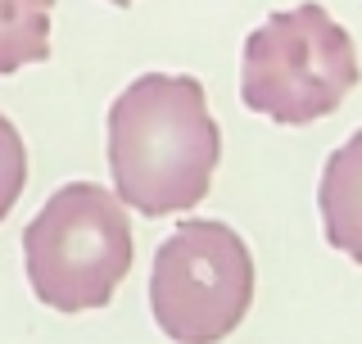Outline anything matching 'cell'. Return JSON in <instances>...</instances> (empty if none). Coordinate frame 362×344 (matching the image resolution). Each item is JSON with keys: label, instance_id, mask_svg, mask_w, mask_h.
<instances>
[{"label": "cell", "instance_id": "obj_1", "mask_svg": "<svg viewBox=\"0 0 362 344\" xmlns=\"http://www.w3.org/2000/svg\"><path fill=\"white\" fill-rule=\"evenodd\" d=\"M222 159V132L204 82L145 73L109 105L113 195L145 217L186 213L209 195Z\"/></svg>", "mask_w": 362, "mask_h": 344}, {"label": "cell", "instance_id": "obj_2", "mask_svg": "<svg viewBox=\"0 0 362 344\" xmlns=\"http://www.w3.org/2000/svg\"><path fill=\"white\" fill-rule=\"evenodd\" d=\"M23 268L32 294L54 313L105 308L132 272L127 204L100 181L59 186L23 227Z\"/></svg>", "mask_w": 362, "mask_h": 344}, {"label": "cell", "instance_id": "obj_3", "mask_svg": "<svg viewBox=\"0 0 362 344\" xmlns=\"http://www.w3.org/2000/svg\"><path fill=\"white\" fill-rule=\"evenodd\" d=\"M358 50L317 0L281 9L245 37L240 100L281 127H308L358 86Z\"/></svg>", "mask_w": 362, "mask_h": 344}, {"label": "cell", "instance_id": "obj_4", "mask_svg": "<svg viewBox=\"0 0 362 344\" xmlns=\"http://www.w3.org/2000/svg\"><path fill=\"white\" fill-rule=\"evenodd\" d=\"M254 304V258L235 227L213 217L181 222L154 249L150 313L173 344H218Z\"/></svg>", "mask_w": 362, "mask_h": 344}, {"label": "cell", "instance_id": "obj_5", "mask_svg": "<svg viewBox=\"0 0 362 344\" xmlns=\"http://www.w3.org/2000/svg\"><path fill=\"white\" fill-rule=\"evenodd\" d=\"M317 209H322L326 245L362 263V132H354L326 159L322 186H317Z\"/></svg>", "mask_w": 362, "mask_h": 344}, {"label": "cell", "instance_id": "obj_6", "mask_svg": "<svg viewBox=\"0 0 362 344\" xmlns=\"http://www.w3.org/2000/svg\"><path fill=\"white\" fill-rule=\"evenodd\" d=\"M54 0H0V77L50 59Z\"/></svg>", "mask_w": 362, "mask_h": 344}, {"label": "cell", "instance_id": "obj_7", "mask_svg": "<svg viewBox=\"0 0 362 344\" xmlns=\"http://www.w3.org/2000/svg\"><path fill=\"white\" fill-rule=\"evenodd\" d=\"M23 181H28V150H23V136L18 127L0 113V222L14 213Z\"/></svg>", "mask_w": 362, "mask_h": 344}, {"label": "cell", "instance_id": "obj_8", "mask_svg": "<svg viewBox=\"0 0 362 344\" xmlns=\"http://www.w3.org/2000/svg\"><path fill=\"white\" fill-rule=\"evenodd\" d=\"M109 5H118V9H122V5H132V0H109Z\"/></svg>", "mask_w": 362, "mask_h": 344}]
</instances>
